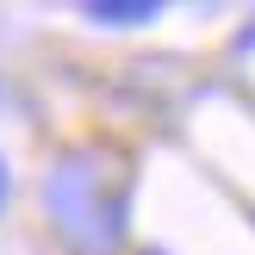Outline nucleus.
I'll return each mask as SVG.
<instances>
[{"instance_id":"f03ea898","label":"nucleus","mask_w":255,"mask_h":255,"mask_svg":"<svg viewBox=\"0 0 255 255\" xmlns=\"http://www.w3.org/2000/svg\"><path fill=\"white\" fill-rule=\"evenodd\" d=\"M0 199H6V168H0Z\"/></svg>"},{"instance_id":"f257e3e1","label":"nucleus","mask_w":255,"mask_h":255,"mask_svg":"<svg viewBox=\"0 0 255 255\" xmlns=\"http://www.w3.org/2000/svg\"><path fill=\"white\" fill-rule=\"evenodd\" d=\"M87 12H100V19H149L156 6H143V0H131V6H87Z\"/></svg>"}]
</instances>
